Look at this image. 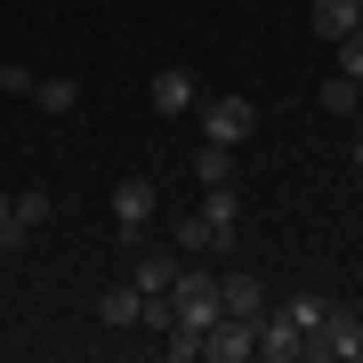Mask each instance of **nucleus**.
<instances>
[{
	"mask_svg": "<svg viewBox=\"0 0 363 363\" xmlns=\"http://www.w3.org/2000/svg\"><path fill=\"white\" fill-rule=\"evenodd\" d=\"M331 49H339V73H355V81H363V33H347V40H331Z\"/></svg>",
	"mask_w": 363,
	"mask_h": 363,
	"instance_id": "obj_21",
	"label": "nucleus"
},
{
	"mask_svg": "<svg viewBox=\"0 0 363 363\" xmlns=\"http://www.w3.org/2000/svg\"><path fill=\"white\" fill-rule=\"evenodd\" d=\"M283 315H291V323H298V331H315V323H323V298H315V291H298V298H291V307H283Z\"/></svg>",
	"mask_w": 363,
	"mask_h": 363,
	"instance_id": "obj_19",
	"label": "nucleus"
},
{
	"mask_svg": "<svg viewBox=\"0 0 363 363\" xmlns=\"http://www.w3.org/2000/svg\"><path fill=\"white\" fill-rule=\"evenodd\" d=\"M202 218L234 226V218H242V194H234V186H202Z\"/></svg>",
	"mask_w": 363,
	"mask_h": 363,
	"instance_id": "obj_17",
	"label": "nucleus"
},
{
	"mask_svg": "<svg viewBox=\"0 0 363 363\" xmlns=\"http://www.w3.org/2000/svg\"><path fill=\"white\" fill-rule=\"evenodd\" d=\"M355 113H363V105H355Z\"/></svg>",
	"mask_w": 363,
	"mask_h": 363,
	"instance_id": "obj_24",
	"label": "nucleus"
},
{
	"mask_svg": "<svg viewBox=\"0 0 363 363\" xmlns=\"http://www.w3.org/2000/svg\"><path fill=\"white\" fill-rule=\"evenodd\" d=\"M307 355H331V363H355V355H363V323H355V315H339V307H323V323L307 331Z\"/></svg>",
	"mask_w": 363,
	"mask_h": 363,
	"instance_id": "obj_5",
	"label": "nucleus"
},
{
	"mask_svg": "<svg viewBox=\"0 0 363 363\" xmlns=\"http://www.w3.org/2000/svg\"><path fill=\"white\" fill-rule=\"evenodd\" d=\"M202 355H210V363H250V355H259V323H242V315H218V323L202 331Z\"/></svg>",
	"mask_w": 363,
	"mask_h": 363,
	"instance_id": "obj_7",
	"label": "nucleus"
},
{
	"mask_svg": "<svg viewBox=\"0 0 363 363\" xmlns=\"http://www.w3.org/2000/svg\"><path fill=\"white\" fill-rule=\"evenodd\" d=\"M33 65H16V57H0V97H33Z\"/></svg>",
	"mask_w": 363,
	"mask_h": 363,
	"instance_id": "obj_18",
	"label": "nucleus"
},
{
	"mask_svg": "<svg viewBox=\"0 0 363 363\" xmlns=\"http://www.w3.org/2000/svg\"><path fill=\"white\" fill-rule=\"evenodd\" d=\"M315 97H323V113H355V105H363V81H355V73H331Z\"/></svg>",
	"mask_w": 363,
	"mask_h": 363,
	"instance_id": "obj_15",
	"label": "nucleus"
},
{
	"mask_svg": "<svg viewBox=\"0 0 363 363\" xmlns=\"http://www.w3.org/2000/svg\"><path fill=\"white\" fill-rule=\"evenodd\" d=\"M25 242H33V226H16V210H9V218H0V259H16Z\"/></svg>",
	"mask_w": 363,
	"mask_h": 363,
	"instance_id": "obj_20",
	"label": "nucleus"
},
{
	"mask_svg": "<svg viewBox=\"0 0 363 363\" xmlns=\"http://www.w3.org/2000/svg\"><path fill=\"white\" fill-rule=\"evenodd\" d=\"M315 33H323V40L363 33V0H315Z\"/></svg>",
	"mask_w": 363,
	"mask_h": 363,
	"instance_id": "obj_11",
	"label": "nucleus"
},
{
	"mask_svg": "<svg viewBox=\"0 0 363 363\" xmlns=\"http://www.w3.org/2000/svg\"><path fill=\"white\" fill-rule=\"evenodd\" d=\"M0 218H9V194H0Z\"/></svg>",
	"mask_w": 363,
	"mask_h": 363,
	"instance_id": "obj_22",
	"label": "nucleus"
},
{
	"mask_svg": "<svg viewBox=\"0 0 363 363\" xmlns=\"http://www.w3.org/2000/svg\"><path fill=\"white\" fill-rule=\"evenodd\" d=\"M355 162H363V145H355Z\"/></svg>",
	"mask_w": 363,
	"mask_h": 363,
	"instance_id": "obj_23",
	"label": "nucleus"
},
{
	"mask_svg": "<svg viewBox=\"0 0 363 363\" xmlns=\"http://www.w3.org/2000/svg\"><path fill=\"white\" fill-rule=\"evenodd\" d=\"M259 355L267 363H298L307 355V331H298L291 315H259Z\"/></svg>",
	"mask_w": 363,
	"mask_h": 363,
	"instance_id": "obj_8",
	"label": "nucleus"
},
{
	"mask_svg": "<svg viewBox=\"0 0 363 363\" xmlns=\"http://www.w3.org/2000/svg\"><path fill=\"white\" fill-rule=\"evenodd\" d=\"M33 105L65 121V113H81V81H33Z\"/></svg>",
	"mask_w": 363,
	"mask_h": 363,
	"instance_id": "obj_14",
	"label": "nucleus"
},
{
	"mask_svg": "<svg viewBox=\"0 0 363 363\" xmlns=\"http://www.w3.org/2000/svg\"><path fill=\"white\" fill-rule=\"evenodd\" d=\"M145 105H154L162 121L194 113V65H154V81H145Z\"/></svg>",
	"mask_w": 363,
	"mask_h": 363,
	"instance_id": "obj_6",
	"label": "nucleus"
},
{
	"mask_svg": "<svg viewBox=\"0 0 363 363\" xmlns=\"http://www.w3.org/2000/svg\"><path fill=\"white\" fill-rule=\"evenodd\" d=\"M97 315H105L113 331H138V315H145V291H138V283H113V291L97 298Z\"/></svg>",
	"mask_w": 363,
	"mask_h": 363,
	"instance_id": "obj_12",
	"label": "nucleus"
},
{
	"mask_svg": "<svg viewBox=\"0 0 363 363\" xmlns=\"http://www.w3.org/2000/svg\"><path fill=\"white\" fill-rule=\"evenodd\" d=\"M194 178H202V186H234V145H210V138H202V145H194Z\"/></svg>",
	"mask_w": 363,
	"mask_h": 363,
	"instance_id": "obj_13",
	"label": "nucleus"
},
{
	"mask_svg": "<svg viewBox=\"0 0 363 363\" xmlns=\"http://www.w3.org/2000/svg\"><path fill=\"white\" fill-rule=\"evenodd\" d=\"M169 298H178V323L186 331H210V323H218V274H194V259H186L178 267V283H169Z\"/></svg>",
	"mask_w": 363,
	"mask_h": 363,
	"instance_id": "obj_2",
	"label": "nucleus"
},
{
	"mask_svg": "<svg viewBox=\"0 0 363 363\" xmlns=\"http://www.w3.org/2000/svg\"><path fill=\"white\" fill-rule=\"evenodd\" d=\"M202 138L210 145H250V138H259V105H250V97H202Z\"/></svg>",
	"mask_w": 363,
	"mask_h": 363,
	"instance_id": "obj_1",
	"label": "nucleus"
},
{
	"mask_svg": "<svg viewBox=\"0 0 363 363\" xmlns=\"http://www.w3.org/2000/svg\"><path fill=\"white\" fill-rule=\"evenodd\" d=\"M218 307L242 315V323H259V315H267V291L250 283V274H226V283H218Z\"/></svg>",
	"mask_w": 363,
	"mask_h": 363,
	"instance_id": "obj_10",
	"label": "nucleus"
},
{
	"mask_svg": "<svg viewBox=\"0 0 363 363\" xmlns=\"http://www.w3.org/2000/svg\"><path fill=\"white\" fill-rule=\"evenodd\" d=\"M178 267H186L178 250H138V259H130V283H138V291H169Z\"/></svg>",
	"mask_w": 363,
	"mask_h": 363,
	"instance_id": "obj_9",
	"label": "nucleus"
},
{
	"mask_svg": "<svg viewBox=\"0 0 363 363\" xmlns=\"http://www.w3.org/2000/svg\"><path fill=\"white\" fill-rule=\"evenodd\" d=\"M154 210H162V186L145 178V169H130V178L113 186V226H121V242H138V234L154 226Z\"/></svg>",
	"mask_w": 363,
	"mask_h": 363,
	"instance_id": "obj_3",
	"label": "nucleus"
},
{
	"mask_svg": "<svg viewBox=\"0 0 363 363\" xmlns=\"http://www.w3.org/2000/svg\"><path fill=\"white\" fill-rule=\"evenodd\" d=\"M9 210H16V226H33V234H40V226L57 218V202L40 194V186H25V194H9Z\"/></svg>",
	"mask_w": 363,
	"mask_h": 363,
	"instance_id": "obj_16",
	"label": "nucleus"
},
{
	"mask_svg": "<svg viewBox=\"0 0 363 363\" xmlns=\"http://www.w3.org/2000/svg\"><path fill=\"white\" fill-rule=\"evenodd\" d=\"M178 259H234V226L202 218V210H178V234H169Z\"/></svg>",
	"mask_w": 363,
	"mask_h": 363,
	"instance_id": "obj_4",
	"label": "nucleus"
}]
</instances>
